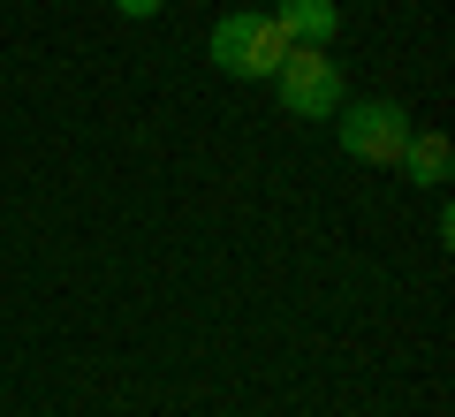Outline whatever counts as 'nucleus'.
I'll use <instances>...</instances> for the list:
<instances>
[{
	"label": "nucleus",
	"mask_w": 455,
	"mask_h": 417,
	"mask_svg": "<svg viewBox=\"0 0 455 417\" xmlns=\"http://www.w3.org/2000/svg\"><path fill=\"white\" fill-rule=\"evenodd\" d=\"M205 53H212V68L235 76V84H274V68L289 61V38H281V23L259 16V8H228V16L212 23Z\"/></svg>",
	"instance_id": "obj_1"
},
{
	"label": "nucleus",
	"mask_w": 455,
	"mask_h": 417,
	"mask_svg": "<svg viewBox=\"0 0 455 417\" xmlns=\"http://www.w3.org/2000/svg\"><path fill=\"white\" fill-rule=\"evenodd\" d=\"M334 145L357 167H395L410 145V107H395V99H349L334 114Z\"/></svg>",
	"instance_id": "obj_2"
},
{
	"label": "nucleus",
	"mask_w": 455,
	"mask_h": 417,
	"mask_svg": "<svg viewBox=\"0 0 455 417\" xmlns=\"http://www.w3.org/2000/svg\"><path fill=\"white\" fill-rule=\"evenodd\" d=\"M274 92L296 122H334L341 114V68L326 61V46H289V61L274 68Z\"/></svg>",
	"instance_id": "obj_3"
},
{
	"label": "nucleus",
	"mask_w": 455,
	"mask_h": 417,
	"mask_svg": "<svg viewBox=\"0 0 455 417\" xmlns=\"http://www.w3.org/2000/svg\"><path fill=\"white\" fill-rule=\"evenodd\" d=\"M403 167L418 190H448V175H455V145L440 137V129H410V145H403Z\"/></svg>",
	"instance_id": "obj_4"
},
{
	"label": "nucleus",
	"mask_w": 455,
	"mask_h": 417,
	"mask_svg": "<svg viewBox=\"0 0 455 417\" xmlns=\"http://www.w3.org/2000/svg\"><path fill=\"white\" fill-rule=\"evenodd\" d=\"M274 23H281V38H289V46H334L341 8H334V0H281Z\"/></svg>",
	"instance_id": "obj_5"
},
{
	"label": "nucleus",
	"mask_w": 455,
	"mask_h": 417,
	"mask_svg": "<svg viewBox=\"0 0 455 417\" xmlns=\"http://www.w3.org/2000/svg\"><path fill=\"white\" fill-rule=\"evenodd\" d=\"M167 0H114V16H130V23H145V16H160Z\"/></svg>",
	"instance_id": "obj_6"
}]
</instances>
